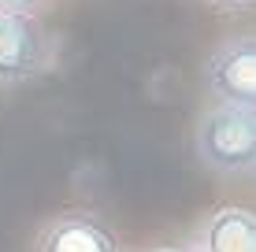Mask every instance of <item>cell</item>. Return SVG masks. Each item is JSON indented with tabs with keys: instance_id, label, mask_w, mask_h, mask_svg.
<instances>
[{
	"instance_id": "obj_1",
	"label": "cell",
	"mask_w": 256,
	"mask_h": 252,
	"mask_svg": "<svg viewBox=\"0 0 256 252\" xmlns=\"http://www.w3.org/2000/svg\"><path fill=\"white\" fill-rule=\"evenodd\" d=\"M197 156L216 175L256 171V108L216 100L197 123Z\"/></svg>"
},
{
	"instance_id": "obj_2",
	"label": "cell",
	"mask_w": 256,
	"mask_h": 252,
	"mask_svg": "<svg viewBox=\"0 0 256 252\" xmlns=\"http://www.w3.org/2000/svg\"><path fill=\"white\" fill-rule=\"evenodd\" d=\"M48 37L34 11H0V82L19 85L45 71Z\"/></svg>"
},
{
	"instance_id": "obj_3",
	"label": "cell",
	"mask_w": 256,
	"mask_h": 252,
	"mask_svg": "<svg viewBox=\"0 0 256 252\" xmlns=\"http://www.w3.org/2000/svg\"><path fill=\"white\" fill-rule=\"evenodd\" d=\"M204 85L212 100L256 108V37L219 45L204 63Z\"/></svg>"
},
{
	"instance_id": "obj_4",
	"label": "cell",
	"mask_w": 256,
	"mask_h": 252,
	"mask_svg": "<svg viewBox=\"0 0 256 252\" xmlns=\"http://www.w3.org/2000/svg\"><path fill=\"white\" fill-rule=\"evenodd\" d=\"M38 252H119V245L96 215L70 212V215L52 219L41 230Z\"/></svg>"
},
{
	"instance_id": "obj_5",
	"label": "cell",
	"mask_w": 256,
	"mask_h": 252,
	"mask_svg": "<svg viewBox=\"0 0 256 252\" xmlns=\"http://www.w3.org/2000/svg\"><path fill=\"white\" fill-rule=\"evenodd\" d=\"M197 249L200 252H256V215L249 208H234V204L212 212Z\"/></svg>"
},
{
	"instance_id": "obj_6",
	"label": "cell",
	"mask_w": 256,
	"mask_h": 252,
	"mask_svg": "<svg viewBox=\"0 0 256 252\" xmlns=\"http://www.w3.org/2000/svg\"><path fill=\"white\" fill-rule=\"evenodd\" d=\"M41 0H0V11H34Z\"/></svg>"
},
{
	"instance_id": "obj_7",
	"label": "cell",
	"mask_w": 256,
	"mask_h": 252,
	"mask_svg": "<svg viewBox=\"0 0 256 252\" xmlns=\"http://www.w3.org/2000/svg\"><path fill=\"white\" fill-rule=\"evenodd\" d=\"M219 7H226V11H252L256 0H216Z\"/></svg>"
},
{
	"instance_id": "obj_8",
	"label": "cell",
	"mask_w": 256,
	"mask_h": 252,
	"mask_svg": "<svg viewBox=\"0 0 256 252\" xmlns=\"http://www.w3.org/2000/svg\"><path fill=\"white\" fill-rule=\"evenodd\" d=\"M152 252H193V249H152Z\"/></svg>"
},
{
	"instance_id": "obj_9",
	"label": "cell",
	"mask_w": 256,
	"mask_h": 252,
	"mask_svg": "<svg viewBox=\"0 0 256 252\" xmlns=\"http://www.w3.org/2000/svg\"><path fill=\"white\" fill-rule=\"evenodd\" d=\"M193 252H200V249H193Z\"/></svg>"
}]
</instances>
